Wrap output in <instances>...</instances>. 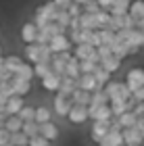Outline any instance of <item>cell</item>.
I'll list each match as a JSON object with an SVG mask.
<instances>
[{
  "instance_id": "34",
  "label": "cell",
  "mask_w": 144,
  "mask_h": 146,
  "mask_svg": "<svg viewBox=\"0 0 144 146\" xmlns=\"http://www.w3.org/2000/svg\"><path fill=\"white\" fill-rule=\"evenodd\" d=\"M98 36H100L102 46H111L115 42V31H111V29H98Z\"/></svg>"
},
{
  "instance_id": "26",
  "label": "cell",
  "mask_w": 144,
  "mask_h": 146,
  "mask_svg": "<svg viewBox=\"0 0 144 146\" xmlns=\"http://www.w3.org/2000/svg\"><path fill=\"white\" fill-rule=\"evenodd\" d=\"M102 104H109V96L104 94V90H96L92 92V96H90V104L88 107H102Z\"/></svg>"
},
{
  "instance_id": "24",
  "label": "cell",
  "mask_w": 144,
  "mask_h": 146,
  "mask_svg": "<svg viewBox=\"0 0 144 146\" xmlns=\"http://www.w3.org/2000/svg\"><path fill=\"white\" fill-rule=\"evenodd\" d=\"M125 44H129L132 48H140V46L144 44V34H142V31H138V29H129Z\"/></svg>"
},
{
  "instance_id": "28",
  "label": "cell",
  "mask_w": 144,
  "mask_h": 146,
  "mask_svg": "<svg viewBox=\"0 0 144 146\" xmlns=\"http://www.w3.org/2000/svg\"><path fill=\"white\" fill-rule=\"evenodd\" d=\"M38 11H40L44 17H46V21H48V23H52V21L56 19V15H58V9H56V6L52 4V2H46L44 6H40Z\"/></svg>"
},
{
  "instance_id": "6",
  "label": "cell",
  "mask_w": 144,
  "mask_h": 146,
  "mask_svg": "<svg viewBox=\"0 0 144 146\" xmlns=\"http://www.w3.org/2000/svg\"><path fill=\"white\" fill-rule=\"evenodd\" d=\"M52 109H54L56 115L67 117V113H69V109H71V98H69V96H63V94H56V96H54V104H52Z\"/></svg>"
},
{
  "instance_id": "32",
  "label": "cell",
  "mask_w": 144,
  "mask_h": 146,
  "mask_svg": "<svg viewBox=\"0 0 144 146\" xmlns=\"http://www.w3.org/2000/svg\"><path fill=\"white\" fill-rule=\"evenodd\" d=\"M2 61H4V69L6 71H11V73H15L19 67H21V58H19L17 54H13V56H6V58H2Z\"/></svg>"
},
{
  "instance_id": "58",
  "label": "cell",
  "mask_w": 144,
  "mask_h": 146,
  "mask_svg": "<svg viewBox=\"0 0 144 146\" xmlns=\"http://www.w3.org/2000/svg\"><path fill=\"white\" fill-rule=\"evenodd\" d=\"M0 58H2V48H0Z\"/></svg>"
},
{
  "instance_id": "25",
  "label": "cell",
  "mask_w": 144,
  "mask_h": 146,
  "mask_svg": "<svg viewBox=\"0 0 144 146\" xmlns=\"http://www.w3.org/2000/svg\"><path fill=\"white\" fill-rule=\"evenodd\" d=\"M115 119H117V123H119V127H121V129H127V127H134V125H136V115H134L132 111L123 113V115L115 117Z\"/></svg>"
},
{
  "instance_id": "13",
  "label": "cell",
  "mask_w": 144,
  "mask_h": 146,
  "mask_svg": "<svg viewBox=\"0 0 144 146\" xmlns=\"http://www.w3.org/2000/svg\"><path fill=\"white\" fill-rule=\"evenodd\" d=\"M11 86H13L15 96H21V98L31 90V82H25V79H19V77H13L11 79Z\"/></svg>"
},
{
  "instance_id": "60",
  "label": "cell",
  "mask_w": 144,
  "mask_h": 146,
  "mask_svg": "<svg viewBox=\"0 0 144 146\" xmlns=\"http://www.w3.org/2000/svg\"><path fill=\"white\" fill-rule=\"evenodd\" d=\"M9 146H11V144H9Z\"/></svg>"
},
{
  "instance_id": "54",
  "label": "cell",
  "mask_w": 144,
  "mask_h": 146,
  "mask_svg": "<svg viewBox=\"0 0 144 146\" xmlns=\"http://www.w3.org/2000/svg\"><path fill=\"white\" fill-rule=\"evenodd\" d=\"M136 29H138V31H142V34H144V19H140V21L136 23Z\"/></svg>"
},
{
  "instance_id": "17",
  "label": "cell",
  "mask_w": 144,
  "mask_h": 146,
  "mask_svg": "<svg viewBox=\"0 0 144 146\" xmlns=\"http://www.w3.org/2000/svg\"><path fill=\"white\" fill-rule=\"evenodd\" d=\"M36 36H38V29L34 23H25L21 27V40L25 44H36Z\"/></svg>"
},
{
  "instance_id": "43",
  "label": "cell",
  "mask_w": 144,
  "mask_h": 146,
  "mask_svg": "<svg viewBox=\"0 0 144 146\" xmlns=\"http://www.w3.org/2000/svg\"><path fill=\"white\" fill-rule=\"evenodd\" d=\"M67 15H69L71 19H77V17L82 15V6H80V4H75V2H71V4H69V9H67Z\"/></svg>"
},
{
  "instance_id": "44",
  "label": "cell",
  "mask_w": 144,
  "mask_h": 146,
  "mask_svg": "<svg viewBox=\"0 0 144 146\" xmlns=\"http://www.w3.org/2000/svg\"><path fill=\"white\" fill-rule=\"evenodd\" d=\"M27 146H50V142L44 140L42 136H34V138H29V140H27Z\"/></svg>"
},
{
  "instance_id": "35",
  "label": "cell",
  "mask_w": 144,
  "mask_h": 146,
  "mask_svg": "<svg viewBox=\"0 0 144 146\" xmlns=\"http://www.w3.org/2000/svg\"><path fill=\"white\" fill-rule=\"evenodd\" d=\"M115 98H119V100H132V92L127 90V86L125 84H117V94H115ZM113 98V100H115Z\"/></svg>"
},
{
  "instance_id": "16",
  "label": "cell",
  "mask_w": 144,
  "mask_h": 146,
  "mask_svg": "<svg viewBox=\"0 0 144 146\" xmlns=\"http://www.w3.org/2000/svg\"><path fill=\"white\" fill-rule=\"evenodd\" d=\"M127 15L132 17L136 23H138L140 19H144V0H134V2H129Z\"/></svg>"
},
{
  "instance_id": "11",
  "label": "cell",
  "mask_w": 144,
  "mask_h": 146,
  "mask_svg": "<svg viewBox=\"0 0 144 146\" xmlns=\"http://www.w3.org/2000/svg\"><path fill=\"white\" fill-rule=\"evenodd\" d=\"M21 109H23V98L21 96H11L9 100H6V104H4V115L6 117L17 115Z\"/></svg>"
},
{
  "instance_id": "31",
  "label": "cell",
  "mask_w": 144,
  "mask_h": 146,
  "mask_svg": "<svg viewBox=\"0 0 144 146\" xmlns=\"http://www.w3.org/2000/svg\"><path fill=\"white\" fill-rule=\"evenodd\" d=\"M25 56H27V61L31 63H40V48H38V44H27L25 46Z\"/></svg>"
},
{
  "instance_id": "12",
  "label": "cell",
  "mask_w": 144,
  "mask_h": 146,
  "mask_svg": "<svg viewBox=\"0 0 144 146\" xmlns=\"http://www.w3.org/2000/svg\"><path fill=\"white\" fill-rule=\"evenodd\" d=\"M98 146H123V138H121V131H115V129H109V134L102 138Z\"/></svg>"
},
{
  "instance_id": "48",
  "label": "cell",
  "mask_w": 144,
  "mask_h": 146,
  "mask_svg": "<svg viewBox=\"0 0 144 146\" xmlns=\"http://www.w3.org/2000/svg\"><path fill=\"white\" fill-rule=\"evenodd\" d=\"M132 100H134V102H144V88L132 92Z\"/></svg>"
},
{
  "instance_id": "55",
  "label": "cell",
  "mask_w": 144,
  "mask_h": 146,
  "mask_svg": "<svg viewBox=\"0 0 144 146\" xmlns=\"http://www.w3.org/2000/svg\"><path fill=\"white\" fill-rule=\"evenodd\" d=\"M4 121H6V115H4V113H0V129L4 127Z\"/></svg>"
},
{
  "instance_id": "22",
  "label": "cell",
  "mask_w": 144,
  "mask_h": 146,
  "mask_svg": "<svg viewBox=\"0 0 144 146\" xmlns=\"http://www.w3.org/2000/svg\"><path fill=\"white\" fill-rule=\"evenodd\" d=\"M92 77H94V82L98 84V88H102V86H107L109 82H111V73H107V71H104L102 67H100V65H96V69L92 71Z\"/></svg>"
},
{
  "instance_id": "51",
  "label": "cell",
  "mask_w": 144,
  "mask_h": 146,
  "mask_svg": "<svg viewBox=\"0 0 144 146\" xmlns=\"http://www.w3.org/2000/svg\"><path fill=\"white\" fill-rule=\"evenodd\" d=\"M96 2H98V6H100V11H107L113 0H96Z\"/></svg>"
},
{
  "instance_id": "39",
  "label": "cell",
  "mask_w": 144,
  "mask_h": 146,
  "mask_svg": "<svg viewBox=\"0 0 144 146\" xmlns=\"http://www.w3.org/2000/svg\"><path fill=\"white\" fill-rule=\"evenodd\" d=\"M44 31H46V34L52 38V36H61V34H65V29L61 27V25H56L54 21H52V23H46V25H44V27H42Z\"/></svg>"
},
{
  "instance_id": "57",
  "label": "cell",
  "mask_w": 144,
  "mask_h": 146,
  "mask_svg": "<svg viewBox=\"0 0 144 146\" xmlns=\"http://www.w3.org/2000/svg\"><path fill=\"white\" fill-rule=\"evenodd\" d=\"M2 69H4V61L0 58V71H2Z\"/></svg>"
},
{
  "instance_id": "38",
  "label": "cell",
  "mask_w": 144,
  "mask_h": 146,
  "mask_svg": "<svg viewBox=\"0 0 144 146\" xmlns=\"http://www.w3.org/2000/svg\"><path fill=\"white\" fill-rule=\"evenodd\" d=\"M27 140H29V138L25 136V134L17 131V134H11V140H9V144H11V146H27Z\"/></svg>"
},
{
  "instance_id": "40",
  "label": "cell",
  "mask_w": 144,
  "mask_h": 146,
  "mask_svg": "<svg viewBox=\"0 0 144 146\" xmlns=\"http://www.w3.org/2000/svg\"><path fill=\"white\" fill-rule=\"evenodd\" d=\"M98 11H100V6H98L96 0H88V2L82 4V13H86V15H96Z\"/></svg>"
},
{
  "instance_id": "41",
  "label": "cell",
  "mask_w": 144,
  "mask_h": 146,
  "mask_svg": "<svg viewBox=\"0 0 144 146\" xmlns=\"http://www.w3.org/2000/svg\"><path fill=\"white\" fill-rule=\"evenodd\" d=\"M69 21H71V17L67 15V11H58V15H56V19H54V23H56V25H61L63 29H67V27H69Z\"/></svg>"
},
{
  "instance_id": "1",
  "label": "cell",
  "mask_w": 144,
  "mask_h": 146,
  "mask_svg": "<svg viewBox=\"0 0 144 146\" xmlns=\"http://www.w3.org/2000/svg\"><path fill=\"white\" fill-rule=\"evenodd\" d=\"M125 86H127L129 92H136V90L144 88V69H140V67L129 69L127 75H125Z\"/></svg>"
},
{
  "instance_id": "30",
  "label": "cell",
  "mask_w": 144,
  "mask_h": 146,
  "mask_svg": "<svg viewBox=\"0 0 144 146\" xmlns=\"http://www.w3.org/2000/svg\"><path fill=\"white\" fill-rule=\"evenodd\" d=\"M92 52H94L92 46H88V44H77V48H75V58H77V61H88Z\"/></svg>"
},
{
  "instance_id": "4",
  "label": "cell",
  "mask_w": 144,
  "mask_h": 146,
  "mask_svg": "<svg viewBox=\"0 0 144 146\" xmlns=\"http://www.w3.org/2000/svg\"><path fill=\"white\" fill-rule=\"evenodd\" d=\"M69 121L80 125V123H86L88 121V107H80V104H71V109L67 113Z\"/></svg>"
},
{
  "instance_id": "21",
  "label": "cell",
  "mask_w": 144,
  "mask_h": 146,
  "mask_svg": "<svg viewBox=\"0 0 144 146\" xmlns=\"http://www.w3.org/2000/svg\"><path fill=\"white\" fill-rule=\"evenodd\" d=\"M23 127V121L19 119L17 115H11V117H6V121H4V129L9 131V134H17V131H21Z\"/></svg>"
},
{
  "instance_id": "59",
  "label": "cell",
  "mask_w": 144,
  "mask_h": 146,
  "mask_svg": "<svg viewBox=\"0 0 144 146\" xmlns=\"http://www.w3.org/2000/svg\"><path fill=\"white\" fill-rule=\"evenodd\" d=\"M123 146H125V144H123Z\"/></svg>"
},
{
  "instance_id": "37",
  "label": "cell",
  "mask_w": 144,
  "mask_h": 146,
  "mask_svg": "<svg viewBox=\"0 0 144 146\" xmlns=\"http://www.w3.org/2000/svg\"><path fill=\"white\" fill-rule=\"evenodd\" d=\"M48 73H50V65L48 63H36L34 65V77H46L48 75Z\"/></svg>"
},
{
  "instance_id": "19",
  "label": "cell",
  "mask_w": 144,
  "mask_h": 146,
  "mask_svg": "<svg viewBox=\"0 0 144 146\" xmlns=\"http://www.w3.org/2000/svg\"><path fill=\"white\" fill-rule=\"evenodd\" d=\"M90 92H84V90H73V94H71L69 98H71V104H80V107H88L90 104Z\"/></svg>"
},
{
  "instance_id": "46",
  "label": "cell",
  "mask_w": 144,
  "mask_h": 146,
  "mask_svg": "<svg viewBox=\"0 0 144 146\" xmlns=\"http://www.w3.org/2000/svg\"><path fill=\"white\" fill-rule=\"evenodd\" d=\"M52 4H54L58 11H67L69 4H71V0H52Z\"/></svg>"
},
{
  "instance_id": "56",
  "label": "cell",
  "mask_w": 144,
  "mask_h": 146,
  "mask_svg": "<svg viewBox=\"0 0 144 146\" xmlns=\"http://www.w3.org/2000/svg\"><path fill=\"white\" fill-rule=\"evenodd\" d=\"M71 2H75V4H80V6H82L84 2H88V0H71Z\"/></svg>"
},
{
  "instance_id": "23",
  "label": "cell",
  "mask_w": 144,
  "mask_h": 146,
  "mask_svg": "<svg viewBox=\"0 0 144 146\" xmlns=\"http://www.w3.org/2000/svg\"><path fill=\"white\" fill-rule=\"evenodd\" d=\"M75 90V79L71 77H61V86H58V92L56 94H63V96H71Z\"/></svg>"
},
{
  "instance_id": "14",
  "label": "cell",
  "mask_w": 144,
  "mask_h": 146,
  "mask_svg": "<svg viewBox=\"0 0 144 146\" xmlns=\"http://www.w3.org/2000/svg\"><path fill=\"white\" fill-rule=\"evenodd\" d=\"M77 23H80V29H86V31H98V23L94 15H86V13H82L80 17H77Z\"/></svg>"
},
{
  "instance_id": "5",
  "label": "cell",
  "mask_w": 144,
  "mask_h": 146,
  "mask_svg": "<svg viewBox=\"0 0 144 146\" xmlns=\"http://www.w3.org/2000/svg\"><path fill=\"white\" fill-rule=\"evenodd\" d=\"M121 138H123V144H125V146H140L144 142V136L136 127L121 129Z\"/></svg>"
},
{
  "instance_id": "36",
  "label": "cell",
  "mask_w": 144,
  "mask_h": 146,
  "mask_svg": "<svg viewBox=\"0 0 144 146\" xmlns=\"http://www.w3.org/2000/svg\"><path fill=\"white\" fill-rule=\"evenodd\" d=\"M21 134H25L27 138L38 136V123H36V121H25L23 127H21Z\"/></svg>"
},
{
  "instance_id": "45",
  "label": "cell",
  "mask_w": 144,
  "mask_h": 146,
  "mask_svg": "<svg viewBox=\"0 0 144 146\" xmlns=\"http://www.w3.org/2000/svg\"><path fill=\"white\" fill-rule=\"evenodd\" d=\"M96 50V54H98V58H100V61H102V58H109L111 56V48H109V46H98V48H94Z\"/></svg>"
},
{
  "instance_id": "33",
  "label": "cell",
  "mask_w": 144,
  "mask_h": 146,
  "mask_svg": "<svg viewBox=\"0 0 144 146\" xmlns=\"http://www.w3.org/2000/svg\"><path fill=\"white\" fill-rule=\"evenodd\" d=\"M34 115H36V109L34 107H27V104H23V109L17 113V117L21 119V121H34Z\"/></svg>"
},
{
  "instance_id": "15",
  "label": "cell",
  "mask_w": 144,
  "mask_h": 146,
  "mask_svg": "<svg viewBox=\"0 0 144 146\" xmlns=\"http://www.w3.org/2000/svg\"><path fill=\"white\" fill-rule=\"evenodd\" d=\"M63 77H71V79L80 77V61H77L75 56L67 58V63H65V75Z\"/></svg>"
},
{
  "instance_id": "18",
  "label": "cell",
  "mask_w": 144,
  "mask_h": 146,
  "mask_svg": "<svg viewBox=\"0 0 144 146\" xmlns=\"http://www.w3.org/2000/svg\"><path fill=\"white\" fill-rule=\"evenodd\" d=\"M42 86H44V90H48V92H58V86H61V77L56 75V73H48L46 77H42Z\"/></svg>"
},
{
  "instance_id": "49",
  "label": "cell",
  "mask_w": 144,
  "mask_h": 146,
  "mask_svg": "<svg viewBox=\"0 0 144 146\" xmlns=\"http://www.w3.org/2000/svg\"><path fill=\"white\" fill-rule=\"evenodd\" d=\"M11 79H13V73H11V71H6V69H2V71H0V84L11 82Z\"/></svg>"
},
{
  "instance_id": "10",
  "label": "cell",
  "mask_w": 144,
  "mask_h": 146,
  "mask_svg": "<svg viewBox=\"0 0 144 146\" xmlns=\"http://www.w3.org/2000/svg\"><path fill=\"white\" fill-rule=\"evenodd\" d=\"M129 2H132V0H113V2H111V6L107 9V13H109L111 17L125 15L127 9H129Z\"/></svg>"
},
{
  "instance_id": "29",
  "label": "cell",
  "mask_w": 144,
  "mask_h": 146,
  "mask_svg": "<svg viewBox=\"0 0 144 146\" xmlns=\"http://www.w3.org/2000/svg\"><path fill=\"white\" fill-rule=\"evenodd\" d=\"M100 67H102L104 71H107V73H113V71H117V69L121 67V61H119V58H115L113 54H111L109 58H102V61H100Z\"/></svg>"
},
{
  "instance_id": "42",
  "label": "cell",
  "mask_w": 144,
  "mask_h": 146,
  "mask_svg": "<svg viewBox=\"0 0 144 146\" xmlns=\"http://www.w3.org/2000/svg\"><path fill=\"white\" fill-rule=\"evenodd\" d=\"M0 94H2L4 98H11V96H15V92H13V86H11V82H4V84H0Z\"/></svg>"
},
{
  "instance_id": "7",
  "label": "cell",
  "mask_w": 144,
  "mask_h": 146,
  "mask_svg": "<svg viewBox=\"0 0 144 146\" xmlns=\"http://www.w3.org/2000/svg\"><path fill=\"white\" fill-rule=\"evenodd\" d=\"M109 129H111V121H94V125H92V131H90V136H92V140L98 144V142H100L104 136L109 134Z\"/></svg>"
},
{
  "instance_id": "20",
  "label": "cell",
  "mask_w": 144,
  "mask_h": 146,
  "mask_svg": "<svg viewBox=\"0 0 144 146\" xmlns=\"http://www.w3.org/2000/svg\"><path fill=\"white\" fill-rule=\"evenodd\" d=\"M13 77H19V79H25V82H31V79H34V65L21 63V67L13 73Z\"/></svg>"
},
{
  "instance_id": "9",
  "label": "cell",
  "mask_w": 144,
  "mask_h": 146,
  "mask_svg": "<svg viewBox=\"0 0 144 146\" xmlns=\"http://www.w3.org/2000/svg\"><path fill=\"white\" fill-rule=\"evenodd\" d=\"M75 88H77V90H84V92H90V94L96 92V90H100L92 75H80V77L75 79Z\"/></svg>"
},
{
  "instance_id": "50",
  "label": "cell",
  "mask_w": 144,
  "mask_h": 146,
  "mask_svg": "<svg viewBox=\"0 0 144 146\" xmlns=\"http://www.w3.org/2000/svg\"><path fill=\"white\" fill-rule=\"evenodd\" d=\"M134 127L144 136V117H138V119H136V125H134Z\"/></svg>"
},
{
  "instance_id": "2",
  "label": "cell",
  "mask_w": 144,
  "mask_h": 146,
  "mask_svg": "<svg viewBox=\"0 0 144 146\" xmlns=\"http://www.w3.org/2000/svg\"><path fill=\"white\" fill-rule=\"evenodd\" d=\"M69 46H71V42H69V38L65 36V34H61V36H52V38H50V42H48V48H50L52 54L69 52Z\"/></svg>"
},
{
  "instance_id": "8",
  "label": "cell",
  "mask_w": 144,
  "mask_h": 146,
  "mask_svg": "<svg viewBox=\"0 0 144 146\" xmlns=\"http://www.w3.org/2000/svg\"><path fill=\"white\" fill-rule=\"evenodd\" d=\"M38 136H42L44 140L52 142V140H56V138H58V127H56L52 121L42 123V125H38Z\"/></svg>"
},
{
  "instance_id": "47",
  "label": "cell",
  "mask_w": 144,
  "mask_h": 146,
  "mask_svg": "<svg viewBox=\"0 0 144 146\" xmlns=\"http://www.w3.org/2000/svg\"><path fill=\"white\" fill-rule=\"evenodd\" d=\"M9 140H11V134L2 127L0 129V146H9Z\"/></svg>"
},
{
  "instance_id": "27",
  "label": "cell",
  "mask_w": 144,
  "mask_h": 146,
  "mask_svg": "<svg viewBox=\"0 0 144 146\" xmlns=\"http://www.w3.org/2000/svg\"><path fill=\"white\" fill-rule=\"evenodd\" d=\"M50 119H52V111H50L48 107H38V109H36L34 121H36L38 125H42V123H48Z\"/></svg>"
},
{
  "instance_id": "53",
  "label": "cell",
  "mask_w": 144,
  "mask_h": 146,
  "mask_svg": "<svg viewBox=\"0 0 144 146\" xmlns=\"http://www.w3.org/2000/svg\"><path fill=\"white\" fill-rule=\"evenodd\" d=\"M6 100H9V98H4L2 94H0V113H4V104H6Z\"/></svg>"
},
{
  "instance_id": "3",
  "label": "cell",
  "mask_w": 144,
  "mask_h": 146,
  "mask_svg": "<svg viewBox=\"0 0 144 146\" xmlns=\"http://www.w3.org/2000/svg\"><path fill=\"white\" fill-rule=\"evenodd\" d=\"M88 119H94V121H111V119H113V113H111L109 104L88 107Z\"/></svg>"
},
{
  "instance_id": "52",
  "label": "cell",
  "mask_w": 144,
  "mask_h": 146,
  "mask_svg": "<svg viewBox=\"0 0 144 146\" xmlns=\"http://www.w3.org/2000/svg\"><path fill=\"white\" fill-rule=\"evenodd\" d=\"M71 42H75V44H80V29H75V31H71Z\"/></svg>"
}]
</instances>
